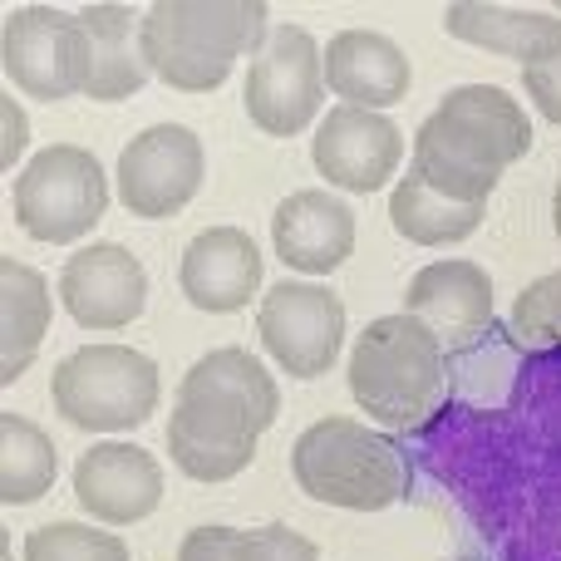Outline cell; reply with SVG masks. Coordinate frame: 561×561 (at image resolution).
Segmentation results:
<instances>
[{
	"instance_id": "cell-1",
	"label": "cell",
	"mask_w": 561,
	"mask_h": 561,
	"mask_svg": "<svg viewBox=\"0 0 561 561\" xmlns=\"http://www.w3.org/2000/svg\"><path fill=\"white\" fill-rule=\"evenodd\" d=\"M533 124L523 104L497 84H458L444 104L419 124L414 134V168L444 197L463 207H483L493 197L497 178L527 158Z\"/></svg>"
},
{
	"instance_id": "cell-2",
	"label": "cell",
	"mask_w": 561,
	"mask_h": 561,
	"mask_svg": "<svg viewBox=\"0 0 561 561\" xmlns=\"http://www.w3.org/2000/svg\"><path fill=\"white\" fill-rule=\"evenodd\" d=\"M266 15L262 0H158L144 10L138 45L144 59L178 94H213L227 84L237 55H262Z\"/></svg>"
},
{
	"instance_id": "cell-3",
	"label": "cell",
	"mask_w": 561,
	"mask_h": 561,
	"mask_svg": "<svg viewBox=\"0 0 561 561\" xmlns=\"http://www.w3.org/2000/svg\"><path fill=\"white\" fill-rule=\"evenodd\" d=\"M350 394L375 424L424 428L444 399V340L414 316H379L350 350Z\"/></svg>"
},
{
	"instance_id": "cell-4",
	"label": "cell",
	"mask_w": 561,
	"mask_h": 561,
	"mask_svg": "<svg viewBox=\"0 0 561 561\" xmlns=\"http://www.w3.org/2000/svg\"><path fill=\"white\" fill-rule=\"evenodd\" d=\"M290 478L310 503L345 513H385L409 493V463L394 438L369 434L359 419L330 414L290 448Z\"/></svg>"
},
{
	"instance_id": "cell-5",
	"label": "cell",
	"mask_w": 561,
	"mask_h": 561,
	"mask_svg": "<svg viewBox=\"0 0 561 561\" xmlns=\"http://www.w3.org/2000/svg\"><path fill=\"white\" fill-rule=\"evenodd\" d=\"M163 379L158 365L134 345H84L65 355L49 379L59 419L89 434H118L153 419Z\"/></svg>"
},
{
	"instance_id": "cell-6",
	"label": "cell",
	"mask_w": 561,
	"mask_h": 561,
	"mask_svg": "<svg viewBox=\"0 0 561 561\" xmlns=\"http://www.w3.org/2000/svg\"><path fill=\"white\" fill-rule=\"evenodd\" d=\"M10 207L25 237L49 247H69L99 227L108 213L104 168L79 144H49L25 163V173L10 187Z\"/></svg>"
},
{
	"instance_id": "cell-7",
	"label": "cell",
	"mask_w": 561,
	"mask_h": 561,
	"mask_svg": "<svg viewBox=\"0 0 561 561\" xmlns=\"http://www.w3.org/2000/svg\"><path fill=\"white\" fill-rule=\"evenodd\" d=\"M320 99H325V49L316 45V35L300 25L272 30L242 89L252 124L272 138H290L320 114Z\"/></svg>"
},
{
	"instance_id": "cell-8",
	"label": "cell",
	"mask_w": 561,
	"mask_h": 561,
	"mask_svg": "<svg viewBox=\"0 0 561 561\" xmlns=\"http://www.w3.org/2000/svg\"><path fill=\"white\" fill-rule=\"evenodd\" d=\"M5 79L20 94L69 99L89 84V45L79 15L55 5H25L5 15V45H0Z\"/></svg>"
},
{
	"instance_id": "cell-9",
	"label": "cell",
	"mask_w": 561,
	"mask_h": 561,
	"mask_svg": "<svg viewBox=\"0 0 561 561\" xmlns=\"http://www.w3.org/2000/svg\"><path fill=\"white\" fill-rule=\"evenodd\" d=\"M262 345L296 379H320L345 345V300L316 280H280L256 310Z\"/></svg>"
},
{
	"instance_id": "cell-10",
	"label": "cell",
	"mask_w": 561,
	"mask_h": 561,
	"mask_svg": "<svg viewBox=\"0 0 561 561\" xmlns=\"http://www.w3.org/2000/svg\"><path fill=\"white\" fill-rule=\"evenodd\" d=\"M203 187V144L183 124H153L118 153V197L134 217H173Z\"/></svg>"
},
{
	"instance_id": "cell-11",
	"label": "cell",
	"mask_w": 561,
	"mask_h": 561,
	"mask_svg": "<svg viewBox=\"0 0 561 561\" xmlns=\"http://www.w3.org/2000/svg\"><path fill=\"white\" fill-rule=\"evenodd\" d=\"M59 300L84 330H124L148 306V272L128 247L94 242L59 272Z\"/></svg>"
},
{
	"instance_id": "cell-12",
	"label": "cell",
	"mask_w": 561,
	"mask_h": 561,
	"mask_svg": "<svg viewBox=\"0 0 561 561\" xmlns=\"http://www.w3.org/2000/svg\"><path fill=\"white\" fill-rule=\"evenodd\" d=\"M310 158H316V173L325 183L345 187V193H379L389 178L399 173V158H404V134L399 124H389L375 108H355L340 104L325 114L316 144H310Z\"/></svg>"
},
{
	"instance_id": "cell-13",
	"label": "cell",
	"mask_w": 561,
	"mask_h": 561,
	"mask_svg": "<svg viewBox=\"0 0 561 561\" xmlns=\"http://www.w3.org/2000/svg\"><path fill=\"white\" fill-rule=\"evenodd\" d=\"M75 497L94 523L134 527L163 503V468L148 448L134 444H94L75 463Z\"/></svg>"
},
{
	"instance_id": "cell-14",
	"label": "cell",
	"mask_w": 561,
	"mask_h": 561,
	"mask_svg": "<svg viewBox=\"0 0 561 561\" xmlns=\"http://www.w3.org/2000/svg\"><path fill=\"white\" fill-rule=\"evenodd\" d=\"M256 438L262 434L242 414L213 404V399H178L173 419H168L173 463L193 483H227V478L247 473L256 458Z\"/></svg>"
},
{
	"instance_id": "cell-15",
	"label": "cell",
	"mask_w": 561,
	"mask_h": 561,
	"mask_svg": "<svg viewBox=\"0 0 561 561\" xmlns=\"http://www.w3.org/2000/svg\"><path fill=\"white\" fill-rule=\"evenodd\" d=\"M178 286L207 316H232L252 306V290L262 286V247L242 227H207L187 242Z\"/></svg>"
},
{
	"instance_id": "cell-16",
	"label": "cell",
	"mask_w": 561,
	"mask_h": 561,
	"mask_svg": "<svg viewBox=\"0 0 561 561\" xmlns=\"http://www.w3.org/2000/svg\"><path fill=\"white\" fill-rule=\"evenodd\" d=\"M272 242L290 272L330 276L355 252V213L340 197L306 187V193H290L272 213Z\"/></svg>"
},
{
	"instance_id": "cell-17",
	"label": "cell",
	"mask_w": 561,
	"mask_h": 561,
	"mask_svg": "<svg viewBox=\"0 0 561 561\" xmlns=\"http://www.w3.org/2000/svg\"><path fill=\"white\" fill-rule=\"evenodd\" d=\"M404 316L424 320L438 340L468 345L493 320V280L478 262H428L404 290Z\"/></svg>"
},
{
	"instance_id": "cell-18",
	"label": "cell",
	"mask_w": 561,
	"mask_h": 561,
	"mask_svg": "<svg viewBox=\"0 0 561 561\" xmlns=\"http://www.w3.org/2000/svg\"><path fill=\"white\" fill-rule=\"evenodd\" d=\"M409 55L379 30H340L325 49V84L355 108H389L409 99Z\"/></svg>"
},
{
	"instance_id": "cell-19",
	"label": "cell",
	"mask_w": 561,
	"mask_h": 561,
	"mask_svg": "<svg viewBox=\"0 0 561 561\" xmlns=\"http://www.w3.org/2000/svg\"><path fill=\"white\" fill-rule=\"evenodd\" d=\"M444 30L463 45H478L488 55L517 59L523 69L561 55V15L547 10H513V5H483V0H458L444 10Z\"/></svg>"
},
{
	"instance_id": "cell-20",
	"label": "cell",
	"mask_w": 561,
	"mask_h": 561,
	"mask_svg": "<svg viewBox=\"0 0 561 561\" xmlns=\"http://www.w3.org/2000/svg\"><path fill=\"white\" fill-rule=\"evenodd\" d=\"M79 25H84V45H89V84L84 94L99 104H124L138 89L148 84V59L138 45V25L128 5H84L75 10Z\"/></svg>"
},
{
	"instance_id": "cell-21",
	"label": "cell",
	"mask_w": 561,
	"mask_h": 561,
	"mask_svg": "<svg viewBox=\"0 0 561 561\" xmlns=\"http://www.w3.org/2000/svg\"><path fill=\"white\" fill-rule=\"evenodd\" d=\"M178 399H213V404L242 414L256 434H266L280 414L276 379L266 375V365L252 355V350H237V345L213 350V355L197 359V365L183 375V385H178Z\"/></svg>"
},
{
	"instance_id": "cell-22",
	"label": "cell",
	"mask_w": 561,
	"mask_h": 561,
	"mask_svg": "<svg viewBox=\"0 0 561 561\" xmlns=\"http://www.w3.org/2000/svg\"><path fill=\"white\" fill-rule=\"evenodd\" d=\"M0 330H5V350H0V379L15 385L30 369L39 340L49 330V286L35 266L0 256Z\"/></svg>"
},
{
	"instance_id": "cell-23",
	"label": "cell",
	"mask_w": 561,
	"mask_h": 561,
	"mask_svg": "<svg viewBox=\"0 0 561 561\" xmlns=\"http://www.w3.org/2000/svg\"><path fill=\"white\" fill-rule=\"evenodd\" d=\"M389 222H394V232L414 247H454V242H463V237L478 232L483 207L454 203V197L438 193L419 168H409V173L394 183V193H389Z\"/></svg>"
},
{
	"instance_id": "cell-24",
	"label": "cell",
	"mask_w": 561,
	"mask_h": 561,
	"mask_svg": "<svg viewBox=\"0 0 561 561\" xmlns=\"http://www.w3.org/2000/svg\"><path fill=\"white\" fill-rule=\"evenodd\" d=\"M59 454L39 424L25 414L5 409L0 414V503L5 507H30L55 488Z\"/></svg>"
},
{
	"instance_id": "cell-25",
	"label": "cell",
	"mask_w": 561,
	"mask_h": 561,
	"mask_svg": "<svg viewBox=\"0 0 561 561\" xmlns=\"http://www.w3.org/2000/svg\"><path fill=\"white\" fill-rule=\"evenodd\" d=\"M25 561H128V547L84 523H45L25 537Z\"/></svg>"
},
{
	"instance_id": "cell-26",
	"label": "cell",
	"mask_w": 561,
	"mask_h": 561,
	"mask_svg": "<svg viewBox=\"0 0 561 561\" xmlns=\"http://www.w3.org/2000/svg\"><path fill=\"white\" fill-rule=\"evenodd\" d=\"M513 330L523 345H561V272L537 276L533 286L517 296Z\"/></svg>"
},
{
	"instance_id": "cell-27",
	"label": "cell",
	"mask_w": 561,
	"mask_h": 561,
	"mask_svg": "<svg viewBox=\"0 0 561 561\" xmlns=\"http://www.w3.org/2000/svg\"><path fill=\"white\" fill-rule=\"evenodd\" d=\"M232 561H320L316 542L280 523L252 527V533H237L232 542Z\"/></svg>"
},
{
	"instance_id": "cell-28",
	"label": "cell",
	"mask_w": 561,
	"mask_h": 561,
	"mask_svg": "<svg viewBox=\"0 0 561 561\" xmlns=\"http://www.w3.org/2000/svg\"><path fill=\"white\" fill-rule=\"evenodd\" d=\"M523 89H527V99L542 108V118H552V124L561 128V55L523 69Z\"/></svg>"
},
{
	"instance_id": "cell-29",
	"label": "cell",
	"mask_w": 561,
	"mask_h": 561,
	"mask_svg": "<svg viewBox=\"0 0 561 561\" xmlns=\"http://www.w3.org/2000/svg\"><path fill=\"white\" fill-rule=\"evenodd\" d=\"M232 542H237V527H222V523H207V527H193L178 547V561H232Z\"/></svg>"
},
{
	"instance_id": "cell-30",
	"label": "cell",
	"mask_w": 561,
	"mask_h": 561,
	"mask_svg": "<svg viewBox=\"0 0 561 561\" xmlns=\"http://www.w3.org/2000/svg\"><path fill=\"white\" fill-rule=\"evenodd\" d=\"M25 144H30V124L15 108V99H5V168H15V158L25 153Z\"/></svg>"
},
{
	"instance_id": "cell-31",
	"label": "cell",
	"mask_w": 561,
	"mask_h": 561,
	"mask_svg": "<svg viewBox=\"0 0 561 561\" xmlns=\"http://www.w3.org/2000/svg\"><path fill=\"white\" fill-rule=\"evenodd\" d=\"M552 222H557V242H561V178H557V193H552Z\"/></svg>"
}]
</instances>
